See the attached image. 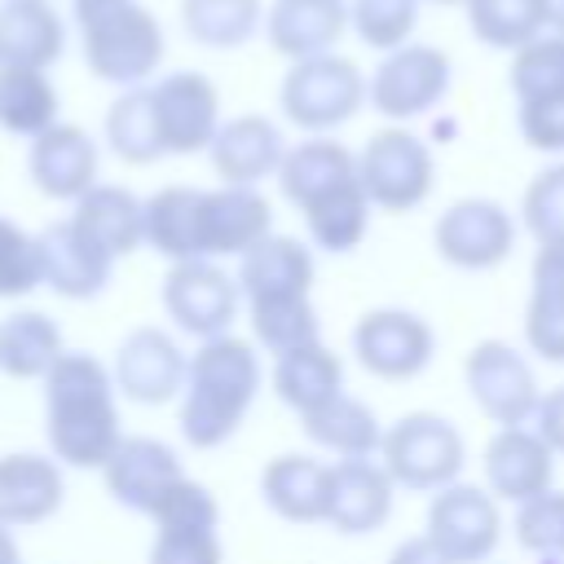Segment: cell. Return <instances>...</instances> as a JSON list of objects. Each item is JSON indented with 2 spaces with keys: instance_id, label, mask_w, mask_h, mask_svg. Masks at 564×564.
I'll return each mask as SVG.
<instances>
[{
  "instance_id": "obj_36",
  "label": "cell",
  "mask_w": 564,
  "mask_h": 564,
  "mask_svg": "<svg viewBox=\"0 0 564 564\" xmlns=\"http://www.w3.org/2000/svg\"><path fill=\"white\" fill-rule=\"evenodd\" d=\"M106 141L123 163H154L163 154V137H159V119H154V101H150V84L123 88L110 110H106Z\"/></svg>"
},
{
  "instance_id": "obj_32",
  "label": "cell",
  "mask_w": 564,
  "mask_h": 564,
  "mask_svg": "<svg viewBox=\"0 0 564 564\" xmlns=\"http://www.w3.org/2000/svg\"><path fill=\"white\" fill-rule=\"evenodd\" d=\"M304 419V432L313 445L339 454V458H375L379 445H383V427L375 419V410L348 392H339L335 401L300 414Z\"/></svg>"
},
{
  "instance_id": "obj_50",
  "label": "cell",
  "mask_w": 564,
  "mask_h": 564,
  "mask_svg": "<svg viewBox=\"0 0 564 564\" xmlns=\"http://www.w3.org/2000/svg\"><path fill=\"white\" fill-rule=\"evenodd\" d=\"M538 4H542V26L564 35V0H538Z\"/></svg>"
},
{
  "instance_id": "obj_44",
  "label": "cell",
  "mask_w": 564,
  "mask_h": 564,
  "mask_svg": "<svg viewBox=\"0 0 564 564\" xmlns=\"http://www.w3.org/2000/svg\"><path fill=\"white\" fill-rule=\"evenodd\" d=\"M516 542L533 555L564 560V489H546L516 507Z\"/></svg>"
},
{
  "instance_id": "obj_51",
  "label": "cell",
  "mask_w": 564,
  "mask_h": 564,
  "mask_svg": "<svg viewBox=\"0 0 564 564\" xmlns=\"http://www.w3.org/2000/svg\"><path fill=\"white\" fill-rule=\"evenodd\" d=\"M0 564H22L18 560V542H13V529L0 524Z\"/></svg>"
},
{
  "instance_id": "obj_43",
  "label": "cell",
  "mask_w": 564,
  "mask_h": 564,
  "mask_svg": "<svg viewBox=\"0 0 564 564\" xmlns=\"http://www.w3.org/2000/svg\"><path fill=\"white\" fill-rule=\"evenodd\" d=\"M150 520H154V533H172V529H216L220 524V507L212 498L207 485L181 476L163 489V498L150 507Z\"/></svg>"
},
{
  "instance_id": "obj_31",
  "label": "cell",
  "mask_w": 564,
  "mask_h": 564,
  "mask_svg": "<svg viewBox=\"0 0 564 564\" xmlns=\"http://www.w3.org/2000/svg\"><path fill=\"white\" fill-rule=\"evenodd\" d=\"M273 392L295 414H308L344 392V361L322 344H300L282 357H273Z\"/></svg>"
},
{
  "instance_id": "obj_14",
  "label": "cell",
  "mask_w": 564,
  "mask_h": 564,
  "mask_svg": "<svg viewBox=\"0 0 564 564\" xmlns=\"http://www.w3.org/2000/svg\"><path fill=\"white\" fill-rule=\"evenodd\" d=\"M115 388L119 397L137 401V405H163L172 397L185 392V375H189V357L181 352V344L159 330V326H137L119 348H115Z\"/></svg>"
},
{
  "instance_id": "obj_33",
  "label": "cell",
  "mask_w": 564,
  "mask_h": 564,
  "mask_svg": "<svg viewBox=\"0 0 564 564\" xmlns=\"http://www.w3.org/2000/svg\"><path fill=\"white\" fill-rule=\"evenodd\" d=\"M57 88L40 66H0V128L35 141L57 119Z\"/></svg>"
},
{
  "instance_id": "obj_12",
  "label": "cell",
  "mask_w": 564,
  "mask_h": 564,
  "mask_svg": "<svg viewBox=\"0 0 564 564\" xmlns=\"http://www.w3.org/2000/svg\"><path fill=\"white\" fill-rule=\"evenodd\" d=\"M163 154H194L207 150L220 132V93L203 70H172L150 84Z\"/></svg>"
},
{
  "instance_id": "obj_37",
  "label": "cell",
  "mask_w": 564,
  "mask_h": 564,
  "mask_svg": "<svg viewBox=\"0 0 564 564\" xmlns=\"http://www.w3.org/2000/svg\"><path fill=\"white\" fill-rule=\"evenodd\" d=\"M181 26L207 48H238L264 26L260 0H181Z\"/></svg>"
},
{
  "instance_id": "obj_26",
  "label": "cell",
  "mask_w": 564,
  "mask_h": 564,
  "mask_svg": "<svg viewBox=\"0 0 564 564\" xmlns=\"http://www.w3.org/2000/svg\"><path fill=\"white\" fill-rule=\"evenodd\" d=\"M260 494L291 524H326L330 463H317V458H304V454H278L260 471Z\"/></svg>"
},
{
  "instance_id": "obj_48",
  "label": "cell",
  "mask_w": 564,
  "mask_h": 564,
  "mask_svg": "<svg viewBox=\"0 0 564 564\" xmlns=\"http://www.w3.org/2000/svg\"><path fill=\"white\" fill-rule=\"evenodd\" d=\"M555 454H564V383L560 388H551V392H542V401H538V410H533V423H529Z\"/></svg>"
},
{
  "instance_id": "obj_3",
  "label": "cell",
  "mask_w": 564,
  "mask_h": 564,
  "mask_svg": "<svg viewBox=\"0 0 564 564\" xmlns=\"http://www.w3.org/2000/svg\"><path fill=\"white\" fill-rule=\"evenodd\" d=\"M84 66L119 88L145 84L163 62V26L141 0H70Z\"/></svg>"
},
{
  "instance_id": "obj_17",
  "label": "cell",
  "mask_w": 564,
  "mask_h": 564,
  "mask_svg": "<svg viewBox=\"0 0 564 564\" xmlns=\"http://www.w3.org/2000/svg\"><path fill=\"white\" fill-rule=\"evenodd\" d=\"M26 172L44 198L75 203L97 185V141L75 123H53L31 141Z\"/></svg>"
},
{
  "instance_id": "obj_15",
  "label": "cell",
  "mask_w": 564,
  "mask_h": 564,
  "mask_svg": "<svg viewBox=\"0 0 564 564\" xmlns=\"http://www.w3.org/2000/svg\"><path fill=\"white\" fill-rule=\"evenodd\" d=\"M555 476V449L529 427H498L485 445V489L498 502H529L551 489Z\"/></svg>"
},
{
  "instance_id": "obj_42",
  "label": "cell",
  "mask_w": 564,
  "mask_h": 564,
  "mask_svg": "<svg viewBox=\"0 0 564 564\" xmlns=\"http://www.w3.org/2000/svg\"><path fill=\"white\" fill-rule=\"evenodd\" d=\"M520 216L538 247H564V163H551L529 181Z\"/></svg>"
},
{
  "instance_id": "obj_6",
  "label": "cell",
  "mask_w": 564,
  "mask_h": 564,
  "mask_svg": "<svg viewBox=\"0 0 564 564\" xmlns=\"http://www.w3.org/2000/svg\"><path fill=\"white\" fill-rule=\"evenodd\" d=\"M357 181L383 212H410L432 194V150L410 128H379L357 154Z\"/></svg>"
},
{
  "instance_id": "obj_45",
  "label": "cell",
  "mask_w": 564,
  "mask_h": 564,
  "mask_svg": "<svg viewBox=\"0 0 564 564\" xmlns=\"http://www.w3.org/2000/svg\"><path fill=\"white\" fill-rule=\"evenodd\" d=\"M44 282V264H40V238L26 234L22 225H13L9 216H0V295H26Z\"/></svg>"
},
{
  "instance_id": "obj_18",
  "label": "cell",
  "mask_w": 564,
  "mask_h": 564,
  "mask_svg": "<svg viewBox=\"0 0 564 564\" xmlns=\"http://www.w3.org/2000/svg\"><path fill=\"white\" fill-rule=\"evenodd\" d=\"M273 234V207L256 185L203 189V256H247Z\"/></svg>"
},
{
  "instance_id": "obj_47",
  "label": "cell",
  "mask_w": 564,
  "mask_h": 564,
  "mask_svg": "<svg viewBox=\"0 0 564 564\" xmlns=\"http://www.w3.org/2000/svg\"><path fill=\"white\" fill-rule=\"evenodd\" d=\"M150 564H225V546L216 529H172L154 533Z\"/></svg>"
},
{
  "instance_id": "obj_34",
  "label": "cell",
  "mask_w": 564,
  "mask_h": 564,
  "mask_svg": "<svg viewBox=\"0 0 564 564\" xmlns=\"http://www.w3.org/2000/svg\"><path fill=\"white\" fill-rule=\"evenodd\" d=\"M62 352H66V344H62V330L53 317L26 308V313H9L0 322V370L9 379H44Z\"/></svg>"
},
{
  "instance_id": "obj_2",
  "label": "cell",
  "mask_w": 564,
  "mask_h": 564,
  "mask_svg": "<svg viewBox=\"0 0 564 564\" xmlns=\"http://www.w3.org/2000/svg\"><path fill=\"white\" fill-rule=\"evenodd\" d=\"M260 352L238 335L203 339L189 352V375L181 392V436L194 449H212L238 432L260 392Z\"/></svg>"
},
{
  "instance_id": "obj_23",
  "label": "cell",
  "mask_w": 564,
  "mask_h": 564,
  "mask_svg": "<svg viewBox=\"0 0 564 564\" xmlns=\"http://www.w3.org/2000/svg\"><path fill=\"white\" fill-rule=\"evenodd\" d=\"M40 238V264H44V286H53L57 295L66 300H88L97 295L110 273H115V260L106 251H97L75 225L70 216L66 220H53L48 229L35 234Z\"/></svg>"
},
{
  "instance_id": "obj_30",
  "label": "cell",
  "mask_w": 564,
  "mask_h": 564,
  "mask_svg": "<svg viewBox=\"0 0 564 564\" xmlns=\"http://www.w3.org/2000/svg\"><path fill=\"white\" fill-rule=\"evenodd\" d=\"M145 247L181 260H207L203 256V189L194 185H163L145 198Z\"/></svg>"
},
{
  "instance_id": "obj_11",
  "label": "cell",
  "mask_w": 564,
  "mask_h": 564,
  "mask_svg": "<svg viewBox=\"0 0 564 564\" xmlns=\"http://www.w3.org/2000/svg\"><path fill=\"white\" fill-rule=\"evenodd\" d=\"M432 242L454 269H498L516 247V220L494 198H458L436 216Z\"/></svg>"
},
{
  "instance_id": "obj_49",
  "label": "cell",
  "mask_w": 564,
  "mask_h": 564,
  "mask_svg": "<svg viewBox=\"0 0 564 564\" xmlns=\"http://www.w3.org/2000/svg\"><path fill=\"white\" fill-rule=\"evenodd\" d=\"M388 564H454L427 533H414V538H405L392 555H388Z\"/></svg>"
},
{
  "instance_id": "obj_28",
  "label": "cell",
  "mask_w": 564,
  "mask_h": 564,
  "mask_svg": "<svg viewBox=\"0 0 564 564\" xmlns=\"http://www.w3.org/2000/svg\"><path fill=\"white\" fill-rule=\"evenodd\" d=\"M348 181H357V154L330 137H308V141L291 145L278 167V185H282L286 203H295L300 212Z\"/></svg>"
},
{
  "instance_id": "obj_13",
  "label": "cell",
  "mask_w": 564,
  "mask_h": 564,
  "mask_svg": "<svg viewBox=\"0 0 564 564\" xmlns=\"http://www.w3.org/2000/svg\"><path fill=\"white\" fill-rule=\"evenodd\" d=\"M352 352L379 379H414L419 370H427L436 352V335L419 313L370 308L352 326Z\"/></svg>"
},
{
  "instance_id": "obj_4",
  "label": "cell",
  "mask_w": 564,
  "mask_h": 564,
  "mask_svg": "<svg viewBox=\"0 0 564 564\" xmlns=\"http://www.w3.org/2000/svg\"><path fill=\"white\" fill-rule=\"evenodd\" d=\"M278 101L295 128L322 137V132L348 123L370 101V79L361 75V66L352 57L317 53V57L291 62V70L282 75Z\"/></svg>"
},
{
  "instance_id": "obj_27",
  "label": "cell",
  "mask_w": 564,
  "mask_h": 564,
  "mask_svg": "<svg viewBox=\"0 0 564 564\" xmlns=\"http://www.w3.org/2000/svg\"><path fill=\"white\" fill-rule=\"evenodd\" d=\"M66 48V22L48 0H4L0 4V66L48 70Z\"/></svg>"
},
{
  "instance_id": "obj_40",
  "label": "cell",
  "mask_w": 564,
  "mask_h": 564,
  "mask_svg": "<svg viewBox=\"0 0 564 564\" xmlns=\"http://www.w3.org/2000/svg\"><path fill=\"white\" fill-rule=\"evenodd\" d=\"M507 84H511L516 101H529V97H564V35L542 31L529 44H520L511 53Z\"/></svg>"
},
{
  "instance_id": "obj_41",
  "label": "cell",
  "mask_w": 564,
  "mask_h": 564,
  "mask_svg": "<svg viewBox=\"0 0 564 564\" xmlns=\"http://www.w3.org/2000/svg\"><path fill=\"white\" fill-rule=\"evenodd\" d=\"M419 22V0H348V26L361 44L392 53L410 44V31Z\"/></svg>"
},
{
  "instance_id": "obj_19",
  "label": "cell",
  "mask_w": 564,
  "mask_h": 564,
  "mask_svg": "<svg viewBox=\"0 0 564 564\" xmlns=\"http://www.w3.org/2000/svg\"><path fill=\"white\" fill-rule=\"evenodd\" d=\"M212 167L220 185H260L264 176H278L286 159V141L273 119L264 115H234L220 123L216 141L207 145Z\"/></svg>"
},
{
  "instance_id": "obj_24",
  "label": "cell",
  "mask_w": 564,
  "mask_h": 564,
  "mask_svg": "<svg viewBox=\"0 0 564 564\" xmlns=\"http://www.w3.org/2000/svg\"><path fill=\"white\" fill-rule=\"evenodd\" d=\"M62 463L44 454H0V524L26 529L62 507Z\"/></svg>"
},
{
  "instance_id": "obj_52",
  "label": "cell",
  "mask_w": 564,
  "mask_h": 564,
  "mask_svg": "<svg viewBox=\"0 0 564 564\" xmlns=\"http://www.w3.org/2000/svg\"><path fill=\"white\" fill-rule=\"evenodd\" d=\"M432 4H467V0H432Z\"/></svg>"
},
{
  "instance_id": "obj_38",
  "label": "cell",
  "mask_w": 564,
  "mask_h": 564,
  "mask_svg": "<svg viewBox=\"0 0 564 564\" xmlns=\"http://www.w3.org/2000/svg\"><path fill=\"white\" fill-rule=\"evenodd\" d=\"M247 317H251L256 344H264V352H273V357L317 339V308L308 295L256 300V304H247Z\"/></svg>"
},
{
  "instance_id": "obj_8",
  "label": "cell",
  "mask_w": 564,
  "mask_h": 564,
  "mask_svg": "<svg viewBox=\"0 0 564 564\" xmlns=\"http://www.w3.org/2000/svg\"><path fill=\"white\" fill-rule=\"evenodd\" d=\"M463 379L471 401L480 405L485 419H494L498 427H520L533 423V410L542 401L538 375L533 366L502 339H480L467 361H463Z\"/></svg>"
},
{
  "instance_id": "obj_21",
  "label": "cell",
  "mask_w": 564,
  "mask_h": 564,
  "mask_svg": "<svg viewBox=\"0 0 564 564\" xmlns=\"http://www.w3.org/2000/svg\"><path fill=\"white\" fill-rule=\"evenodd\" d=\"M348 31V0H273L264 9V35L286 62L335 53Z\"/></svg>"
},
{
  "instance_id": "obj_39",
  "label": "cell",
  "mask_w": 564,
  "mask_h": 564,
  "mask_svg": "<svg viewBox=\"0 0 564 564\" xmlns=\"http://www.w3.org/2000/svg\"><path fill=\"white\" fill-rule=\"evenodd\" d=\"M467 26L480 44L516 53L533 35H542V4L538 0H467Z\"/></svg>"
},
{
  "instance_id": "obj_35",
  "label": "cell",
  "mask_w": 564,
  "mask_h": 564,
  "mask_svg": "<svg viewBox=\"0 0 564 564\" xmlns=\"http://www.w3.org/2000/svg\"><path fill=\"white\" fill-rule=\"evenodd\" d=\"M370 207L375 203L366 198L361 181H348V185H339V189H330L304 207L308 238L322 251H352V247H361V238L370 229Z\"/></svg>"
},
{
  "instance_id": "obj_29",
  "label": "cell",
  "mask_w": 564,
  "mask_h": 564,
  "mask_svg": "<svg viewBox=\"0 0 564 564\" xmlns=\"http://www.w3.org/2000/svg\"><path fill=\"white\" fill-rule=\"evenodd\" d=\"M524 344L564 366V247H538L524 304Z\"/></svg>"
},
{
  "instance_id": "obj_16",
  "label": "cell",
  "mask_w": 564,
  "mask_h": 564,
  "mask_svg": "<svg viewBox=\"0 0 564 564\" xmlns=\"http://www.w3.org/2000/svg\"><path fill=\"white\" fill-rule=\"evenodd\" d=\"M392 494H397V480L383 471L379 458H339V463H330L326 524L348 538L375 533L392 516Z\"/></svg>"
},
{
  "instance_id": "obj_5",
  "label": "cell",
  "mask_w": 564,
  "mask_h": 564,
  "mask_svg": "<svg viewBox=\"0 0 564 564\" xmlns=\"http://www.w3.org/2000/svg\"><path fill=\"white\" fill-rule=\"evenodd\" d=\"M379 463L397 485L436 494L458 480V471L467 463V445L449 419L414 410V414H401L392 427H383Z\"/></svg>"
},
{
  "instance_id": "obj_22",
  "label": "cell",
  "mask_w": 564,
  "mask_h": 564,
  "mask_svg": "<svg viewBox=\"0 0 564 564\" xmlns=\"http://www.w3.org/2000/svg\"><path fill=\"white\" fill-rule=\"evenodd\" d=\"M70 225L110 260L132 256L145 242V198H137L123 185H93L84 198L70 203Z\"/></svg>"
},
{
  "instance_id": "obj_46",
  "label": "cell",
  "mask_w": 564,
  "mask_h": 564,
  "mask_svg": "<svg viewBox=\"0 0 564 564\" xmlns=\"http://www.w3.org/2000/svg\"><path fill=\"white\" fill-rule=\"evenodd\" d=\"M516 128L529 150L564 154V97H529L516 101Z\"/></svg>"
},
{
  "instance_id": "obj_9",
  "label": "cell",
  "mask_w": 564,
  "mask_h": 564,
  "mask_svg": "<svg viewBox=\"0 0 564 564\" xmlns=\"http://www.w3.org/2000/svg\"><path fill=\"white\" fill-rule=\"evenodd\" d=\"M238 300H242L238 278H229L216 260H181L163 278L167 317L176 322V330L194 335L198 344L229 335V326L238 317Z\"/></svg>"
},
{
  "instance_id": "obj_10",
  "label": "cell",
  "mask_w": 564,
  "mask_h": 564,
  "mask_svg": "<svg viewBox=\"0 0 564 564\" xmlns=\"http://www.w3.org/2000/svg\"><path fill=\"white\" fill-rule=\"evenodd\" d=\"M454 564H480L502 542V507L489 489L476 485H445L427 502V529H423Z\"/></svg>"
},
{
  "instance_id": "obj_25",
  "label": "cell",
  "mask_w": 564,
  "mask_h": 564,
  "mask_svg": "<svg viewBox=\"0 0 564 564\" xmlns=\"http://www.w3.org/2000/svg\"><path fill=\"white\" fill-rule=\"evenodd\" d=\"M313 251L300 238L286 234H269L264 242H256L242 260H238V286L242 300H282V295H308L313 286Z\"/></svg>"
},
{
  "instance_id": "obj_20",
  "label": "cell",
  "mask_w": 564,
  "mask_h": 564,
  "mask_svg": "<svg viewBox=\"0 0 564 564\" xmlns=\"http://www.w3.org/2000/svg\"><path fill=\"white\" fill-rule=\"evenodd\" d=\"M106 489L119 507H132L141 516H150V507L163 498V489L172 480H181V458L172 445L154 441V436H123L119 449L110 454V463L101 467Z\"/></svg>"
},
{
  "instance_id": "obj_7",
  "label": "cell",
  "mask_w": 564,
  "mask_h": 564,
  "mask_svg": "<svg viewBox=\"0 0 564 564\" xmlns=\"http://www.w3.org/2000/svg\"><path fill=\"white\" fill-rule=\"evenodd\" d=\"M449 53L436 44H401L370 70V106L392 123L419 119L449 93Z\"/></svg>"
},
{
  "instance_id": "obj_1",
  "label": "cell",
  "mask_w": 564,
  "mask_h": 564,
  "mask_svg": "<svg viewBox=\"0 0 564 564\" xmlns=\"http://www.w3.org/2000/svg\"><path fill=\"white\" fill-rule=\"evenodd\" d=\"M115 375L93 352H62L44 375V432L66 467H106L123 441Z\"/></svg>"
}]
</instances>
